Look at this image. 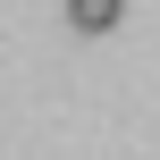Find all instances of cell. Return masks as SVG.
Listing matches in <instances>:
<instances>
[{
	"label": "cell",
	"instance_id": "obj_1",
	"mask_svg": "<svg viewBox=\"0 0 160 160\" xmlns=\"http://www.w3.org/2000/svg\"><path fill=\"white\" fill-rule=\"evenodd\" d=\"M118 17H127V0H68V25L76 34H110Z\"/></svg>",
	"mask_w": 160,
	"mask_h": 160
}]
</instances>
